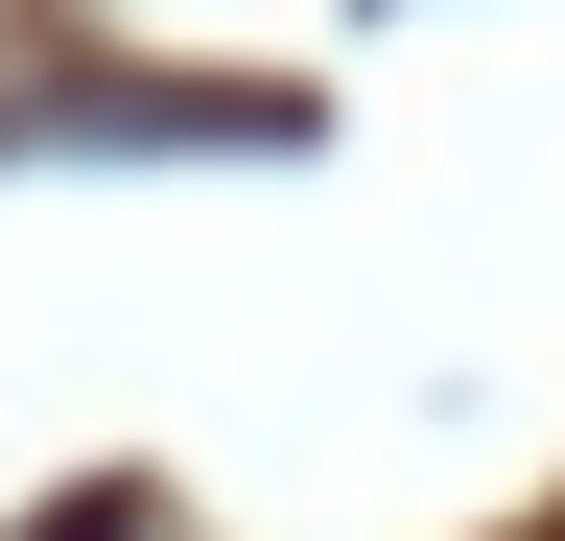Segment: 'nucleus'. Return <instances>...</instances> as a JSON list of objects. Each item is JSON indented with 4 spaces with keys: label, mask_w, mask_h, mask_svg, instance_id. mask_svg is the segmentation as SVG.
I'll return each instance as SVG.
<instances>
[{
    "label": "nucleus",
    "mask_w": 565,
    "mask_h": 541,
    "mask_svg": "<svg viewBox=\"0 0 565 541\" xmlns=\"http://www.w3.org/2000/svg\"><path fill=\"white\" fill-rule=\"evenodd\" d=\"M47 541H118V518H47Z\"/></svg>",
    "instance_id": "f257e3e1"
}]
</instances>
